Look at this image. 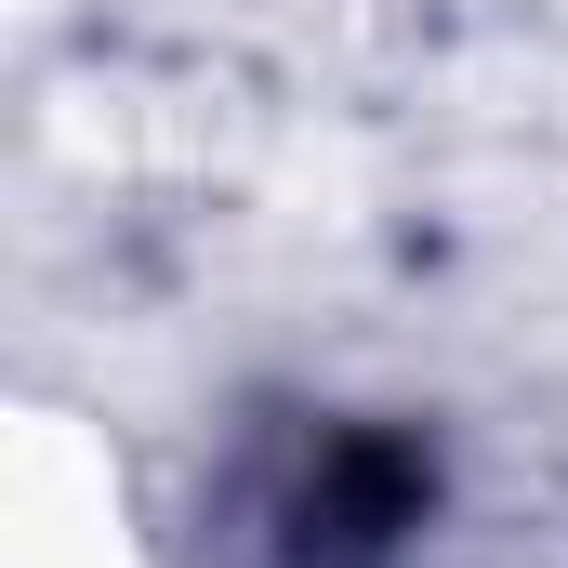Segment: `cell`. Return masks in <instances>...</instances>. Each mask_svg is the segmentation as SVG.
<instances>
[{
	"label": "cell",
	"instance_id": "1",
	"mask_svg": "<svg viewBox=\"0 0 568 568\" xmlns=\"http://www.w3.org/2000/svg\"><path fill=\"white\" fill-rule=\"evenodd\" d=\"M410 516H424V463H410L397 436H344V449L317 463V489H304V542H317V556H384Z\"/></svg>",
	"mask_w": 568,
	"mask_h": 568
}]
</instances>
